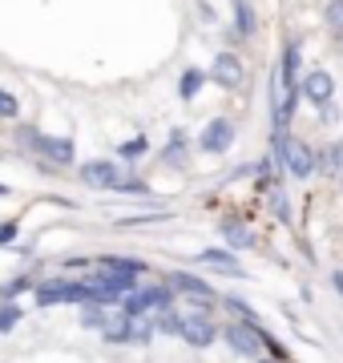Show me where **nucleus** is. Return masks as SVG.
I'll return each instance as SVG.
<instances>
[{"label":"nucleus","mask_w":343,"mask_h":363,"mask_svg":"<svg viewBox=\"0 0 343 363\" xmlns=\"http://www.w3.org/2000/svg\"><path fill=\"white\" fill-rule=\"evenodd\" d=\"M210 81L223 85V89H238L247 81V69H242V61H238L235 52H218L214 65H210Z\"/></svg>","instance_id":"obj_10"},{"label":"nucleus","mask_w":343,"mask_h":363,"mask_svg":"<svg viewBox=\"0 0 343 363\" xmlns=\"http://www.w3.org/2000/svg\"><path fill=\"white\" fill-rule=\"evenodd\" d=\"M154 335H158L154 315H133V319H130V343H133V347H150Z\"/></svg>","instance_id":"obj_14"},{"label":"nucleus","mask_w":343,"mask_h":363,"mask_svg":"<svg viewBox=\"0 0 343 363\" xmlns=\"http://www.w3.org/2000/svg\"><path fill=\"white\" fill-rule=\"evenodd\" d=\"M28 145H37V154L45 162H53V166H73V138H40L33 130H21Z\"/></svg>","instance_id":"obj_5"},{"label":"nucleus","mask_w":343,"mask_h":363,"mask_svg":"<svg viewBox=\"0 0 343 363\" xmlns=\"http://www.w3.org/2000/svg\"><path fill=\"white\" fill-rule=\"evenodd\" d=\"M230 145H235V121L230 117H214V121H206V130L198 133L202 154H226Z\"/></svg>","instance_id":"obj_7"},{"label":"nucleus","mask_w":343,"mask_h":363,"mask_svg":"<svg viewBox=\"0 0 343 363\" xmlns=\"http://www.w3.org/2000/svg\"><path fill=\"white\" fill-rule=\"evenodd\" d=\"M235 4V28L242 33V37H251L254 33V9L247 4V0H230Z\"/></svg>","instance_id":"obj_21"},{"label":"nucleus","mask_w":343,"mask_h":363,"mask_svg":"<svg viewBox=\"0 0 343 363\" xmlns=\"http://www.w3.org/2000/svg\"><path fill=\"white\" fill-rule=\"evenodd\" d=\"M166 307H174V291L166 283H154V286H137L130 298H121V311L130 315H158L166 311Z\"/></svg>","instance_id":"obj_4"},{"label":"nucleus","mask_w":343,"mask_h":363,"mask_svg":"<svg viewBox=\"0 0 343 363\" xmlns=\"http://www.w3.org/2000/svg\"><path fill=\"white\" fill-rule=\"evenodd\" d=\"M198 262H206V267H218V271H226V274H242V267H238V259H235V250H202L198 255Z\"/></svg>","instance_id":"obj_16"},{"label":"nucleus","mask_w":343,"mask_h":363,"mask_svg":"<svg viewBox=\"0 0 343 363\" xmlns=\"http://www.w3.org/2000/svg\"><path fill=\"white\" fill-rule=\"evenodd\" d=\"M323 21H327V25L343 37V0H327V9H323Z\"/></svg>","instance_id":"obj_25"},{"label":"nucleus","mask_w":343,"mask_h":363,"mask_svg":"<svg viewBox=\"0 0 343 363\" xmlns=\"http://www.w3.org/2000/svg\"><path fill=\"white\" fill-rule=\"evenodd\" d=\"M118 194H150V186L142 178H121L118 182Z\"/></svg>","instance_id":"obj_28"},{"label":"nucleus","mask_w":343,"mask_h":363,"mask_svg":"<svg viewBox=\"0 0 343 363\" xmlns=\"http://www.w3.org/2000/svg\"><path fill=\"white\" fill-rule=\"evenodd\" d=\"M319 121H323V125H331V121H339V105L331 101V105H323V109H319Z\"/></svg>","instance_id":"obj_30"},{"label":"nucleus","mask_w":343,"mask_h":363,"mask_svg":"<svg viewBox=\"0 0 343 363\" xmlns=\"http://www.w3.org/2000/svg\"><path fill=\"white\" fill-rule=\"evenodd\" d=\"M206 77H210V73H202V69H186L182 81H178V97H182V101H194L198 89L206 85Z\"/></svg>","instance_id":"obj_18"},{"label":"nucleus","mask_w":343,"mask_h":363,"mask_svg":"<svg viewBox=\"0 0 343 363\" xmlns=\"http://www.w3.org/2000/svg\"><path fill=\"white\" fill-rule=\"evenodd\" d=\"M275 157L287 166V174H295V182H303L315 174V154H311V145L295 142V138H287V133H275Z\"/></svg>","instance_id":"obj_3"},{"label":"nucleus","mask_w":343,"mask_h":363,"mask_svg":"<svg viewBox=\"0 0 343 363\" xmlns=\"http://www.w3.org/2000/svg\"><path fill=\"white\" fill-rule=\"evenodd\" d=\"M303 97H307L311 105H319V109L335 101V81H331L327 69H315V73H307V77H303Z\"/></svg>","instance_id":"obj_11"},{"label":"nucleus","mask_w":343,"mask_h":363,"mask_svg":"<svg viewBox=\"0 0 343 363\" xmlns=\"http://www.w3.org/2000/svg\"><path fill=\"white\" fill-rule=\"evenodd\" d=\"M145 154H150V138H145V133H137V138H130V142L118 145V157H121V162H142Z\"/></svg>","instance_id":"obj_19"},{"label":"nucleus","mask_w":343,"mask_h":363,"mask_svg":"<svg viewBox=\"0 0 343 363\" xmlns=\"http://www.w3.org/2000/svg\"><path fill=\"white\" fill-rule=\"evenodd\" d=\"M166 286H170L174 295L194 298V303H214V286L206 283V279H198V274H190V271H174V274H166Z\"/></svg>","instance_id":"obj_8"},{"label":"nucleus","mask_w":343,"mask_h":363,"mask_svg":"<svg viewBox=\"0 0 343 363\" xmlns=\"http://www.w3.org/2000/svg\"><path fill=\"white\" fill-rule=\"evenodd\" d=\"M53 303H97L93 298V286L85 279H49V283L37 286V307H53Z\"/></svg>","instance_id":"obj_1"},{"label":"nucleus","mask_w":343,"mask_h":363,"mask_svg":"<svg viewBox=\"0 0 343 363\" xmlns=\"http://www.w3.org/2000/svg\"><path fill=\"white\" fill-rule=\"evenodd\" d=\"M21 319H25V307H21V303H0V335L13 331Z\"/></svg>","instance_id":"obj_23"},{"label":"nucleus","mask_w":343,"mask_h":363,"mask_svg":"<svg viewBox=\"0 0 343 363\" xmlns=\"http://www.w3.org/2000/svg\"><path fill=\"white\" fill-rule=\"evenodd\" d=\"M162 162H166V166H186V133L182 130L170 133V145H166Z\"/></svg>","instance_id":"obj_20"},{"label":"nucleus","mask_w":343,"mask_h":363,"mask_svg":"<svg viewBox=\"0 0 343 363\" xmlns=\"http://www.w3.org/2000/svg\"><path fill=\"white\" fill-rule=\"evenodd\" d=\"M154 323H158V331H166V335H182V311H174V307L158 311L154 315Z\"/></svg>","instance_id":"obj_22"},{"label":"nucleus","mask_w":343,"mask_h":363,"mask_svg":"<svg viewBox=\"0 0 343 363\" xmlns=\"http://www.w3.org/2000/svg\"><path fill=\"white\" fill-rule=\"evenodd\" d=\"M182 343H190V347H214V339H218V327H214L210 315H194V311H186L182 315Z\"/></svg>","instance_id":"obj_6"},{"label":"nucleus","mask_w":343,"mask_h":363,"mask_svg":"<svg viewBox=\"0 0 343 363\" xmlns=\"http://www.w3.org/2000/svg\"><path fill=\"white\" fill-rule=\"evenodd\" d=\"M218 230H223V238H226V247L230 250H251L254 247V230L242 218H235V214L218 222Z\"/></svg>","instance_id":"obj_12"},{"label":"nucleus","mask_w":343,"mask_h":363,"mask_svg":"<svg viewBox=\"0 0 343 363\" xmlns=\"http://www.w3.org/2000/svg\"><path fill=\"white\" fill-rule=\"evenodd\" d=\"M97 267H101V271H121V274H145V262L130 259V255H101Z\"/></svg>","instance_id":"obj_15"},{"label":"nucleus","mask_w":343,"mask_h":363,"mask_svg":"<svg viewBox=\"0 0 343 363\" xmlns=\"http://www.w3.org/2000/svg\"><path fill=\"white\" fill-rule=\"evenodd\" d=\"M223 339H226V347L235 351V355H242V359H263V351H266V331L259 323L235 319V323H226Z\"/></svg>","instance_id":"obj_2"},{"label":"nucleus","mask_w":343,"mask_h":363,"mask_svg":"<svg viewBox=\"0 0 343 363\" xmlns=\"http://www.w3.org/2000/svg\"><path fill=\"white\" fill-rule=\"evenodd\" d=\"M223 303H226V311H235L242 323H259V319H254V311H251V303H242V298H235V295H226Z\"/></svg>","instance_id":"obj_24"},{"label":"nucleus","mask_w":343,"mask_h":363,"mask_svg":"<svg viewBox=\"0 0 343 363\" xmlns=\"http://www.w3.org/2000/svg\"><path fill=\"white\" fill-rule=\"evenodd\" d=\"M28 286H33V279H28V274H21V279H13V283H9L4 291H0V298H4V303H13L16 295H25Z\"/></svg>","instance_id":"obj_26"},{"label":"nucleus","mask_w":343,"mask_h":363,"mask_svg":"<svg viewBox=\"0 0 343 363\" xmlns=\"http://www.w3.org/2000/svg\"><path fill=\"white\" fill-rule=\"evenodd\" d=\"M0 117H21V101L9 89H0Z\"/></svg>","instance_id":"obj_27"},{"label":"nucleus","mask_w":343,"mask_h":363,"mask_svg":"<svg viewBox=\"0 0 343 363\" xmlns=\"http://www.w3.org/2000/svg\"><path fill=\"white\" fill-rule=\"evenodd\" d=\"M77 174H81V182H85V186H93V190H118V182H121L118 166H113V162H106V157L81 162Z\"/></svg>","instance_id":"obj_9"},{"label":"nucleus","mask_w":343,"mask_h":363,"mask_svg":"<svg viewBox=\"0 0 343 363\" xmlns=\"http://www.w3.org/2000/svg\"><path fill=\"white\" fill-rule=\"evenodd\" d=\"M16 234H21V226H16V222H0V247H13Z\"/></svg>","instance_id":"obj_29"},{"label":"nucleus","mask_w":343,"mask_h":363,"mask_svg":"<svg viewBox=\"0 0 343 363\" xmlns=\"http://www.w3.org/2000/svg\"><path fill=\"white\" fill-rule=\"evenodd\" d=\"M315 166H319V174H327V178H339V174H343V142L323 145V150H319V157H315Z\"/></svg>","instance_id":"obj_13"},{"label":"nucleus","mask_w":343,"mask_h":363,"mask_svg":"<svg viewBox=\"0 0 343 363\" xmlns=\"http://www.w3.org/2000/svg\"><path fill=\"white\" fill-rule=\"evenodd\" d=\"M113 311H109L106 303H85V311H81V327H93V331H106Z\"/></svg>","instance_id":"obj_17"},{"label":"nucleus","mask_w":343,"mask_h":363,"mask_svg":"<svg viewBox=\"0 0 343 363\" xmlns=\"http://www.w3.org/2000/svg\"><path fill=\"white\" fill-rule=\"evenodd\" d=\"M331 286H335V291L343 295V271H335V274H331Z\"/></svg>","instance_id":"obj_31"},{"label":"nucleus","mask_w":343,"mask_h":363,"mask_svg":"<svg viewBox=\"0 0 343 363\" xmlns=\"http://www.w3.org/2000/svg\"><path fill=\"white\" fill-rule=\"evenodd\" d=\"M339 190H343V174H339Z\"/></svg>","instance_id":"obj_33"},{"label":"nucleus","mask_w":343,"mask_h":363,"mask_svg":"<svg viewBox=\"0 0 343 363\" xmlns=\"http://www.w3.org/2000/svg\"><path fill=\"white\" fill-rule=\"evenodd\" d=\"M259 363H279V359H259Z\"/></svg>","instance_id":"obj_32"}]
</instances>
